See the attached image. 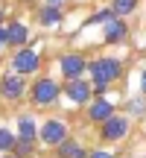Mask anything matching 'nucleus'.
<instances>
[{"label": "nucleus", "mask_w": 146, "mask_h": 158, "mask_svg": "<svg viewBox=\"0 0 146 158\" xmlns=\"http://www.w3.org/2000/svg\"><path fill=\"white\" fill-rule=\"evenodd\" d=\"M88 73H91V79H94V97H99L111 82H117V79L123 76V64H120L117 59L102 56V59L88 62Z\"/></svg>", "instance_id": "1"}, {"label": "nucleus", "mask_w": 146, "mask_h": 158, "mask_svg": "<svg viewBox=\"0 0 146 158\" xmlns=\"http://www.w3.org/2000/svg\"><path fill=\"white\" fill-rule=\"evenodd\" d=\"M59 94H62V88H59V82L50 79V76L35 79L32 88H29V100H32V106H53V102L59 100Z\"/></svg>", "instance_id": "2"}, {"label": "nucleus", "mask_w": 146, "mask_h": 158, "mask_svg": "<svg viewBox=\"0 0 146 158\" xmlns=\"http://www.w3.org/2000/svg\"><path fill=\"white\" fill-rule=\"evenodd\" d=\"M41 68V56L32 50V47H21V50H15V56H12V70L21 76H29L35 73V70Z\"/></svg>", "instance_id": "3"}, {"label": "nucleus", "mask_w": 146, "mask_h": 158, "mask_svg": "<svg viewBox=\"0 0 146 158\" xmlns=\"http://www.w3.org/2000/svg\"><path fill=\"white\" fill-rule=\"evenodd\" d=\"M62 141H67V123H64V120H56V117L44 120V123H41V143L56 149Z\"/></svg>", "instance_id": "4"}, {"label": "nucleus", "mask_w": 146, "mask_h": 158, "mask_svg": "<svg viewBox=\"0 0 146 158\" xmlns=\"http://www.w3.org/2000/svg\"><path fill=\"white\" fill-rule=\"evenodd\" d=\"M129 117H123V114H111V117L105 120V123H99V135L102 141H123L126 135H129Z\"/></svg>", "instance_id": "5"}, {"label": "nucleus", "mask_w": 146, "mask_h": 158, "mask_svg": "<svg viewBox=\"0 0 146 158\" xmlns=\"http://www.w3.org/2000/svg\"><path fill=\"white\" fill-rule=\"evenodd\" d=\"M26 94V82H23V76L21 73H6L3 79H0V97L3 100H9V102H18L21 97Z\"/></svg>", "instance_id": "6"}, {"label": "nucleus", "mask_w": 146, "mask_h": 158, "mask_svg": "<svg viewBox=\"0 0 146 158\" xmlns=\"http://www.w3.org/2000/svg\"><path fill=\"white\" fill-rule=\"evenodd\" d=\"M59 68H62V76L67 79H82L85 70H88V62H85V56H79V53H64L62 59H59Z\"/></svg>", "instance_id": "7"}, {"label": "nucleus", "mask_w": 146, "mask_h": 158, "mask_svg": "<svg viewBox=\"0 0 146 158\" xmlns=\"http://www.w3.org/2000/svg\"><path fill=\"white\" fill-rule=\"evenodd\" d=\"M64 94H67V100L76 102V106H91V100H94V88H91L85 79H70V82L64 85Z\"/></svg>", "instance_id": "8"}, {"label": "nucleus", "mask_w": 146, "mask_h": 158, "mask_svg": "<svg viewBox=\"0 0 146 158\" xmlns=\"http://www.w3.org/2000/svg\"><path fill=\"white\" fill-rule=\"evenodd\" d=\"M111 114H117V111H114V106L105 100V97H94V100H91V106H88V117L94 120V123H105Z\"/></svg>", "instance_id": "9"}, {"label": "nucleus", "mask_w": 146, "mask_h": 158, "mask_svg": "<svg viewBox=\"0 0 146 158\" xmlns=\"http://www.w3.org/2000/svg\"><path fill=\"white\" fill-rule=\"evenodd\" d=\"M126 32H129V23L123 18H111L105 23V44H120L126 38Z\"/></svg>", "instance_id": "10"}, {"label": "nucleus", "mask_w": 146, "mask_h": 158, "mask_svg": "<svg viewBox=\"0 0 146 158\" xmlns=\"http://www.w3.org/2000/svg\"><path fill=\"white\" fill-rule=\"evenodd\" d=\"M62 18H64L62 6H47V3L38 6V23H41V27H59Z\"/></svg>", "instance_id": "11"}, {"label": "nucleus", "mask_w": 146, "mask_h": 158, "mask_svg": "<svg viewBox=\"0 0 146 158\" xmlns=\"http://www.w3.org/2000/svg\"><path fill=\"white\" fill-rule=\"evenodd\" d=\"M6 35H9V47H23L29 38V29H26V23L12 21V23H6Z\"/></svg>", "instance_id": "12"}, {"label": "nucleus", "mask_w": 146, "mask_h": 158, "mask_svg": "<svg viewBox=\"0 0 146 158\" xmlns=\"http://www.w3.org/2000/svg\"><path fill=\"white\" fill-rule=\"evenodd\" d=\"M18 138H23V141H38V126H35V120L29 117V114H21V117H18Z\"/></svg>", "instance_id": "13"}, {"label": "nucleus", "mask_w": 146, "mask_h": 158, "mask_svg": "<svg viewBox=\"0 0 146 158\" xmlns=\"http://www.w3.org/2000/svg\"><path fill=\"white\" fill-rule=\"evenodd\" d=\"M56 155H59V158H79V155H85V149L79 147L76 141H70V138H67V141H62V143L56 147Z\"/></svg>", "instance_id": "14"}, {"label": "nucleus", "mask_w": 146, "mask_h": 158, "mask_svg": "<svg viewBox=\"0 0 146 158\" xmlns=\"http://www.w3.org/2000/svg\"><path fill=\"white\" fill-rule=\"evenodd\" d=\"M111 9H114V15H117V18L132 15V12L137 9V0H114V3H111Z\"/></svg>", "instance_id": "15"}, {"label": "nucleus", "mask_w": 146, "mask_h": 158, "mask_svg": "<svg viewBox=\"0 0 146 158\" xmlns=\"http://www.w3.org/2000/svg\"><path fill=\"white\" fill-rule=\"evenodd\" d=\"M15 141H18V135H15V132H9V129H0V155L12 152V149H15Z\"/></svg>", "instance_id": "16"}, {"label": "nucleus", "mask_w": 146, "mask_h": 158, "mask_svg": "<svg viewBox=\"0 0 146 158\" xmlns=\"http://www.w3.org/2000/svg\"><path fill=\"white\" fill-rule=\"evenodd\" d=\"M32 149H35V141H23V138H18V141H15V155L18 158H29V155H32Z\"/></svg>", "instance_id": "17"}, {"label": "nucleus", "mask_w": 146, "mask_h": 158, "mask_svg": "<svg viewBox=\"0 0 146 158\" xmlns=\"http://www.w3.org/2000/svg\"><path fill=\"white\" fill-rule=\"evenodd\" d=\"M111 18H117V15H114V9H102V12H96V15H91L88 21H85V23H88V27H94V23H102V21H111Z\"/></svg>", "instance_id": "18"}, {"label": "nucleus", "mask_w": 146, "mask_h": 158, "mask_svg": "<svg viewBox=\"0 0 146 158\" xmlns=\"http://www.w3.org/2000/svg\"><path fill=\"white\" fill-rule=\"evenodd\" d=\"M129 111H132V114H143V111H146V97L132 100V102H129Z\"/></svg>", "instance_id": "19"}, {"label": "nucleus", "mask_w": 146, "mask_h": 158, "mask_svg": "<svg viewBox=\"0 0 146 158\" xmlns=\"http://www.w3.org/2000/svg\"><path fill=\"white\" fill-rule=\"evenodd\" d=\"M3 47H9V35H6V27L0 23V50H3Z\"/></svg>", "instance_id": "20"}, {"label": "nucleus", "mask_w": 146, "mask_h": 158, "mask_svg": "<svg viewBox=\"0 0 146 158\" xmlns=\"http://www.w3.org/2000/svg\"><path fill=\"white\" fill-rule=\"evenodd\" d=\"M88 158H114V155L105 152V149H94V152H88Z\"/></svg>", "instance_id": "21"}, {"label": "nucleus", "mask_w": 146, "mask_h": 158, "mask_svg": "<svg viewBox=\"0 0 146 158\" xmlns=\"http://www.w3.org/2000/svg\"><path fill=\"white\" fill-rule=\"evenodd\" d=\"M140 91H143V97H146V70L140 73Z\"/></svg>", "instance_id": "22"}, {"label": "nucleus", "mask_w": 146, "mask_h": 158, "mask_svg": "<svg viewBox=\"0 0 146 158\" xmlns=\"http://www.w3.org/2000/svg\"><path fill=\"white\" fill-rule=\"evenodd\" d=\"M44 3H47V6H62L64 0H44Z\"/></svg>", "instance_id": "23"}, {"label": "nucleus", "mask_w": 146, "mask_h": 158, "mask_svg": "<svg viewBox=\"0 0 146 158\" xmlns=\"http://www.w3.org/2000/svg\"><path fill=\"white\" fill-rule=\"evenodd\" d=\"M0 23H3V9H0Z\"/></svg>", "instance_id": "24"}, {"label": "nucleus", "mask_w": 146, "mask_h": 158, "mask_svg": "<svg viewBox=\"0 0 146 158\" xmlns=\"http://www.w3.org/2000/svg\"><path fill=\"white\" fill-rule=\"evenodd\" d=\"M79 158H88V155H79Z\"/></svg>", "instance_id": "25"}, {"label": "nucleus", "mask_w": 146, "mask_h": 158, "mask_svg": "<svg viewBox=\"0 0 146 158\" xmlns=\"http://www.w3.org/2000/svg\"><path fill=\"white\" fill-rule=\"evenodd\" d=\"M6 158H12V155H6ZM15 158H18V155H15Z\"/></svg>", "instance_id": "26"}]
</instances>
